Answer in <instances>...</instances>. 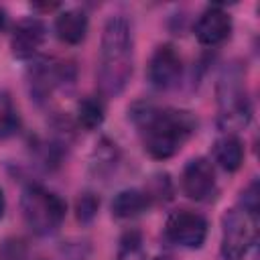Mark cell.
<instances>
[{
	"instance_id": "cell-1",
	"label": "cell",
	"mask_w": 260,
	"mask_h": 260,
	"mask_svg": "<svg viewBox=\"0 0 260 260\" xmlns=\"http://www.w3.org/2000/svg\"><path fill=\"white\" fill-rule=\"evenodd\" d=\"M130 118L142 136L148 156L167 160L175 156L197 130V118L187 110L156 108L154 104H134Z\"/></svg>"
},
{
	"instance_id": "cell-2",
	"label": "cell",
	"mask_w": 260,
	"mask_h": 260,
	"mask_svg": "<svg viewBox=\"0 0 260 260\" xmlns=\"http://www.w3.org/2000/svg\"><path fill=\"white\" fill-rule=\"evenodd\" d=\"M134 69V37L132 24L126 16L114 14L106 20L100 43V61H98V85L102 95L116 98L120 95Z\"/></svg>"
},
{
	"instance_id": "cell-3",
	"label": "cell",
	"mask_w": 260,
	"mask_h": 260,
	"mask_svg": "<svg viewBox=\"0 0 260 260\" xmlns=\"http://www.w3.org/2000/svg\"><path fill=\"white\" fill-rule=\"evenodd\" d=\"M215 98L219 106V128L225 134H234L240 128H246L252 118V106L246 87V69L240 61L225 65L217 77Z\"/></svg>"
},
{
	"instance_id": "cell-4",
	"label": "cell",
	"mask_w": 260,
	"mask_h": 260,
	"mask_svg": "<svg viewBox=\"0 0 260 260\" xmlns=\"http://www.w3.org/2000/svg\"><path fill=\"white\" fill-rule=\"evenodd\" d=\"M20 211L26 228L35 236L55 234L67 213L65 201L43 185H26L20 195Z\"/></svg>"
},
{
	"instance_id": "cell-5",
	"label": "cell",
	"mask_w": 260,
	"mask_h": 260,
	"mask_svg": "<svg viewBox=\"0 0 260 260\" xmlns=\"http://www.w3.org/2000/svg\"><path fill=\"white\" fill-rule=\"evenodd\" d=\"M258 236V213L242 205L228 209L221 217V260H244Z\"/></svg>"
},
{
	"instance_id": "cell-6",
	"label": "cell",
	"mask_w": 260,
	"mask_h": 260,
	"mask_svg": "<svg viewBox=\"0 0 260 260\" xmlns=\"http://www.w3.org/2000/svg\"><path fill=\"white\" fill-rule=\"evenodd\" d=\"M75 79V67L69 61H57L43 57L28 69V93L37 104L47 102L57 87L71 85Z\"/></svg>"
},
{
	"instance_id": "cell-7",
	"label": "cell",
	"mask_w": 260,
	"mask_h": 260,
	"mask_svg": "<svg viewBox=\"0 0 260 260\" xmlns=\"http://www.w3.org/2000/svg\"><path fill=\"white\" fill-rule=\"evenodd\" d=\"M165 236L169 242L181 246V248H189V250H197L205 244L207 238V219L201 213L189 211V209H179L173 211L167 217L165 223Z\"/></svg>"
},
{
	"instance_id": "cell-8",
	"label": "cell",
	"mask_w": 260,
	"mask_h": 260,
	"mask_svg": "<svg viewBox=\"0 0 260 260\" xmlns=\"http://www.w3.org/2000/svg\"><path fill=\"white\" fill-rule=\"evenodd\" d=\"M146 75H148L150 85L158 91H169L177 87L183 77V61H181L179 51L171 43L158 45L154 53L150 55Z\"/></svg>"
},
{
	"instance_id": "cell-9",
	"label": "cell",
	"mask_w": 260,
	"mask_h": 260,
	"mask_svg": "<svg viewBox=\"0 0 260 260\" xmlns=\"http://www.w3.org/2000/svg\"><path fill=\"white\" fill-rule=\"evenodd\" d=\"M181 189L189 199L199 201V203L213 199V195L217 191V181H215V169H213L211 160L205 156L191 158L183 167Z\"/></svg>"
},
{
	"instance_id": "cell-10",
	"label": "cell",
	"mask_w": 260,
	"mask_h": 260,
	"mask_svg": "<svg viewBox=\"0 0 260 260\" xmlns=\"http://www.w3.org/2000/svg\"><path fill=\"white\" fill-rule=\"evenodd\" d=\"M47 39V26L41 18L28 16L16 22L12 35H10V53L14 59H30L35 53L43 47Z\"/></svg>"
},
{
	"instance_id": "cell-11",
	"label": "cell",
	"mask_w": 260,
	"mask_h": 260,
	"mask_svg": "<svg viewBox=\"0 0 260 260\" xmlns=\"http://www.w3.org/2000/svg\"><path fill=\"white\" fill-rule=\"evenodd\" d=\"M193 32L201 45H207V47L219 45L232 32V16H230V12H225L217 4L207 6L199 14V18L193 26Z\"/></svg>"
},
{
	"instance_id": "cell-12",
	"label": "cell",
	"mask_w": 260,
	"mask_h": 260,
	"mask_svg": "<svg viewBox=\"0 0 260 260\" xmlns=\"http://www.w3.org/2000/svg\"><path fill=\"white\" fill-rule=\"evenodd\" d=\"M89 28V18L81 8H67L55 18V32L65 45H79Z\"/></svg>"
},
{
	"instance_id": "cell-13",
	"label": "cell",
	"mask_w": 260,
	"mask_h": 260,
	"mask_svg": "<svg viewBox=\"0 0 260 260\" xmlns=\"http://www.w3.org/2000/svg\"><path fill=\"white\" fill-rule=\"evenodd\" d=\"M152 199L144 189H122L112 199V215L118 219H134L150 207Z\"/></svg>"
},
{
	"instance_id": "cell-14",
	"label": "cell",
	"mask_w": 260,
	"mask_h": 260,
	"mask_svg": "<svg viewBox=\"0 0 260 260\" xmlns=\"http://www.w3.org/2000/svg\"><path fill=\"white\" fill-rule=\"evenodd\" d=\"M213 158L215 162L228 171L236 173L244 162V144L236 134H223L213 144Z\"/></svg>"
},
{
	"instance_id": "cell-15",
	"label": "cell",
	"mask_w": 260,
	"mask_h": 260,
	"mask_svg": "<svg viewBox=\"0 0 260 260\" xmlns=\"http://www.w3.org/2000/svg\"><path fill=\"white\" fill-rule=\"evenodd\" d=\"M118 160H120V150H118V144L110 138H102L93 152H91V158H89V171L95 175V177H108L116 171L118 167Z\"/></svg>"
},
{
	"instance_id": "cell-16",
	"label": "cell",
	"mask_w": 260,
	"mask_h": 260,
	"mask_svg": "<svg viewBox=\"0 0 260 260\" xmlns=\"http://www.w3.org/2000/svg\"><path fill=\"white\" fill-rule=\"evenodd\" d=\"M75 118L77 124L85 130H95L102 126L104 118H106V108L102 98L98 95H85L83 100H79L77 110H75Z\"/></svg>"
},
{
	"instance_id": "cell-17",
	"label": "cell",
	"mask_w": 260,
	"mask_h": 260,
	"mask_svg": "<svg viewBox=\"0 0 260 260\" xmlns=\"http://www.w3.org/2000/svg\"><path fill=\"white\" fill-rule=\"evenodd\" d=\"M20 128V114L12 102V95L0 89V142L14 136Z\"/></svg>"
},
{
	"instance_id": "cell-18",
	"label": "cell",
	"mask_w": 260,
	"mask_h": 260,
	"mask_svg": "<svg viewBox=\"0 0 260 260\" xmlns=\"http://www.w3.org/2000/svg\"><path fill=\"white\" fill-rule=\"evenodd\" d=\"M116 260H144V250H142V236L136 230L126 232L120 238V246L116 252Z\"/></svg>"
},
{
	"instance_id": "cell-19",
	"label": "cell",
	"mask_w": 260,
	"mask_h": 260,
	"mask_svg": "<svg viewBox=\"0 0 260 260\" xmlns=\"http://www.w3.org/2000/svg\"><path fill=\"white\" fill-rule=\"evenodd\" d=\"M98 209H100V199L85 191V193H79L77 201H75V215L81 223H89L95 215H98Z\"/></svg>"
},
{
	"instance_id": "cell-20",
	"label": "cell",
	"mask_w": 260,
	"mask_h": 260,
	"mask_svg": "<svg viewBox=\"0 0 260 260\" xmlns=\"http://www.w3.org/2000/svg\"><path fill=\"white\" fill-rule=\"evenodd\" d=\"M152 185H154V189H144L150 199H154V197H158V199H169V197H171L173 191H171V181H169L167 175H156V177L152 179Z\"/></svg>"
},
{
	"instance_id": "cell-21",
	"label": "cell",
	"mask_w": 260,
	"mask_h": 260,
	"mask_svg": "<svg viewBox=\"0 0 260 260\" xmlns=\"http://www.w3.org/2000/svg\"><path fill=\"white\" fill-rule=\"evenodd\" d=\"M258 195H260V191H258V183L254 181V183H250V185L242 191V199H240L238 205H242V207H246V209L258 213V199H260Z\"/></svg>"
},
{
	"instance_id": "cell-22",
	"label": "cell",
	"mask_w": 260,
	"mask_h": 260,
	"mask_svg": "<svg viewBox=\"0 0 260 260\" xmlns=\"http://www.w3.org/2000/svg\"><path fill=\"white\" fill-rule=\"evenodd\" d=\"M49 260H83V252H79L77 248L69 246V248L59 250V254L55 258H49Z\"/></svg>"
},
{
	"instance_id": "cell-23",
	"label": "cell",
	"mask_w": 260,
	"mask_h": 260,
	"mask_svg": "<svg viewBox=\"0 0 260 260\" xmlns=\"http://www.w3.org/2000/svg\"><path fill=\"white\" fill-rule=\"evenodd\" d=\"M6 24H8V14L4 8H0V32L6 28Z\"/></svg>"
},
{
	"instance_id": "cell-24",
	"label": "cell",
	"mask_w": 260,
	"mask_h": 260,
	"mask_svg": "<svg viewBox=\"0 0 260 260\" xmlns=\"http://www.w3.org/2000/svg\"><path fill=\"white\" fill-rule=\"evenodd\" d=\"M32 8H41V10H55V8H59V4H32Z\"/></svg>"
},
{
	"instance_id": "cell-25",
	"label": "cell",
	"mask_w": 260,
	"mask_h": 260,
	"mask_svg": "<svg viewBox=\"0 0 260 260\" xmlns=\"http://www.w3.org/2000/svg\"><path fill=\"white\" fill-rule=\"evenodd\" d=\"M4 211H6V197H4V191L0 189V217L4 215Z\"/></svg>"
}]
</instances>
